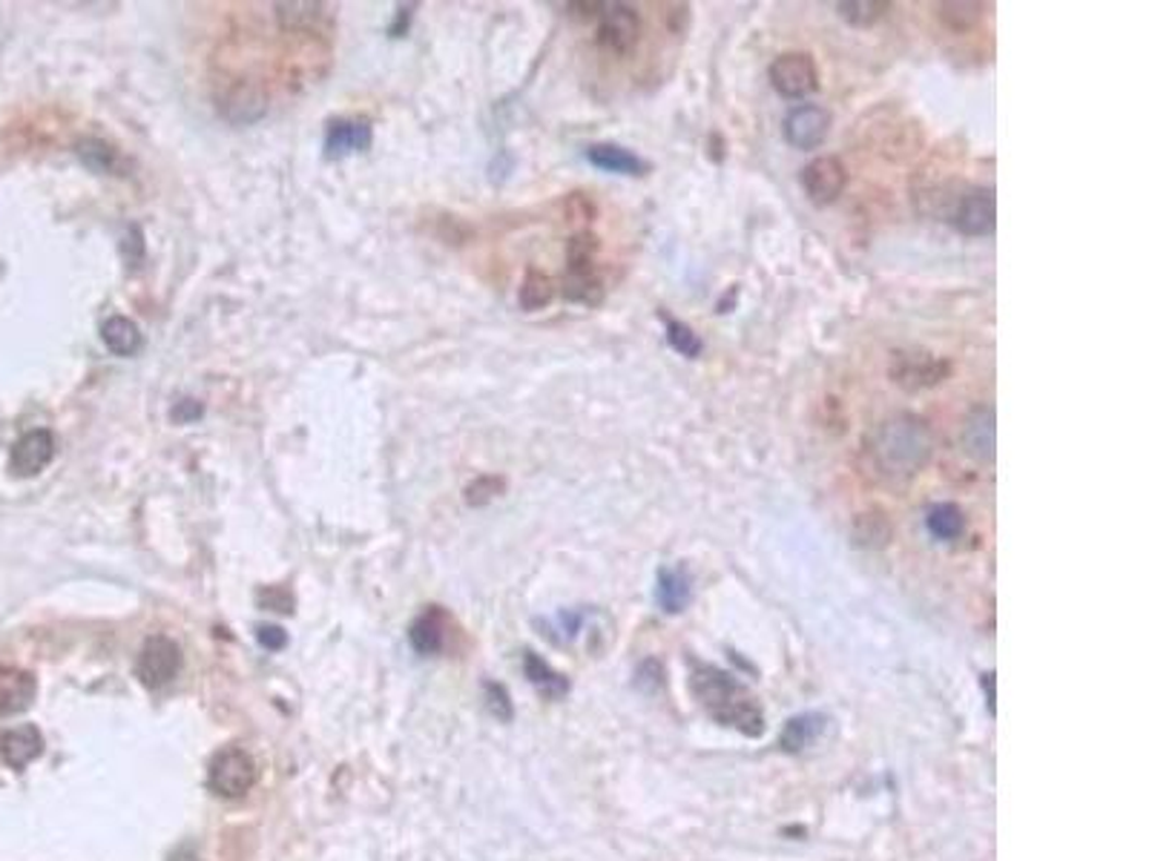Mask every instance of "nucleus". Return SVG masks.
<instances>
[{"mask_svg": "<svg viewBox=\"0 0 1149 861\" xmlns=\"http://www.w3.org/2000/svg\"><path fill=\"white\" fill-rule=\"evenodd\" d=\"M641 38V17L627 3H604L598 17V44L615 56H630Z\"/></svg>", "mask_w": 1149, "mask_h": 861, "instance_id": "obj_8", "label": "nucleus"}, {"mask_svg": "<svg viewBox=\"0 0 1149 861\" xmlns=\"http://www.w3.org/2000/svg\"><path fill=\"white\" fill-rule=\"evenodd\" d=\"M926 525H929L931 537H938V541H957L966 532V514L957 502H938L926 514Z\"/></svg>", "mask_w": 1149, "mask_h": 861, "instance_id": "obj_26", "label": "nucleus"}, {"mask_svg": "<svg viewBox=\"0 0 1149 861\" xmlns=\"http://www.w3.org/2000/svg\"><path fill=\"white\" fill-rule=\"evenodd\" d=\"M963 451L977 462H994V446H997V425H994V408L977 405L963 420Z\"/></svg>", "mask_w": 1149, "mask_h": 861, "instance_id": "obj_13", "label": "nucleus"}, {"mask_svg": "<svg viewBox=\"0 0 1149 861\" xmlns=\"http://www.w3.org/2000/svg\"><path fill=\"white\" fill-rule=\"evenodd\" d=\"M938 21L954 35H966V32L975 29L980 21H983L985 3H977V0H945L938 3Z\"/></svg>", "mask_w": 1149, "mask_h": 861, "instance_id": "obj_24", "label": "nucleus"}, {"mask_svg": "<svg viewBox=\"0 0 1149 861\" xmlns=\"http://www.w3.org/2000/svg\"><path fill=\"white\" fill-rule=\"evenodd\" d=\"M831 112L819 104H799L787 112L785 138L796 149H817L831 133Z\"/></svg>", "mask_w": 1149, "mask_h": 861, "instance_id": "obj_10", "label": "nucleus"}, {"mask_svg": "<svg viewBox=\"0 0 1149 861\" xmlns=\"http://www.w3.org/2000/svg\"><path fill=\"white\" fill-rule=\"evenodd\" d=\"M504 488H506L504 480L486 474V477H477L474 483L465 486V502H469V506H486V502L495 500L497 494L504 492Z\"/></svg>", "mask_w": 1149, "mask_h": 861, "instance_id": "obj_32", "label": "nucleus"}, {"mask_svg": "<svg viewBox=\"0 0 1149 861\" xmlns=\"http://www.w3.org/2000/svg\"><path fill=\"white\" fill-rule=\"evenodd\" d=\"M595 251H598V239L590 233L572 235L567 251V299L569 302H583V305H595L604 293L601 276L595 270Z\"/></svg>", "mask_w": 1149, "mask_h": 861, "instance_id": "obj_3", "label": "nucleus"}, {"mask_svg": "<svg viewBox=\"0 0 1149 861\" xmlns=\"http://www.w3.org/2000/svg\"><path fill=\"white\" fill-rule=\"evenodd\" d=\"M101 339L116 356H135L144 344L138 325L133 319H126V316H110L104 322Z\"/></svg>", "mask_w": 1149, "mask_h": 861, "instance_id": "obj_22", "label": "nucleus"}, {"mask_svg": "<svg viewBox=\"0 0 1149 861\" xmlns=\"http://www.w3.org/2000/svg\"><path fill=\"white\" fill-rule=\"evenodd\" d=\"M586 158H590L592 167H598L604 172H615V175H646L650 172V161H644L641 156H636L632 149L618 147V144H592L586 149Z\"/></svg>", "mask_w": 1149, "mask_h": 861, "instance_id": "obj_17", "label": "nucleus"}, {"mask_svg": "<svg viewBox=\"0 0 1149 861\" xmlns=\"http://www.w3.org/2000/svg\"><path fill=\"white\" fill-rule=\"evenodd\" d=\"M182 669V650L176 646V641L165 638V634H156V638H147L138 652V664H135V675L144 687L161 689L173 681L176 675Z\"/></svg>", "mask_w": 1149, "mask_h": 861, "instance_id": "obj_6", "label": "nucleus"}, {"mask_svg": "<svg viewBox=\"0 0 1149 861\" xmlns=\"http://www.w3.org/2000/svg\"><path fill=\"white\" fill-rule=\"evenodd\" d=\"M868 454L882 477L906 483V480L917 477L934 457L931 425L917 414L888 416L871 434Z\"/></svg>", "mask_w": 1149, "mask_h": 861, "instance_id": "obj_1", "label": "nucleus"}, {"mask_svg": "<svg viewBox=\"0 0 1149 861\" xmlns=\"http://www.w3.org/2000/svg\"><path fill=\"white\" fill-rule=\"evenodd\" d=\"M256 778H259L256 761L244 750H239V747H228V750L216 752L210 761V769H207V787L216 796H225V799H242L244 792H251L256 787Z\"/></svg>", "mask_w": 1149, "mask_h": 861, "instance_id": "obj_4", "label": "nucleus"}, {"mask_svg": "<svg viewBox=\"0 0 1149 861\" xmlns=\"http://www.w3.org/2000/svg\"><path fill=\"white\" fill-rule=\"evenodd\" d=\"M690 689H693L696 701L701 710L722 727L739 729L741 736L757 738L764 732V715L759 710V701L750 695V689L739 683L725 669L707 664H693L690 675Z\"/></svg>", "mask_w": 1149, "mask_h": 861, "instance_id": "obj_2", "label": "nucleus"}, {"mask_svg": "<svg viewBox=\"0 0 1149 861\" xmlns=\"http://www.w3.org/2000/svg\"><path fill=\"white\" fill-rule=\"evenodd\" d=\"M664 319V328H667V342L673 351H678L681 356H687V360H696V356H701V351H704V342H701V337L696 334L690 325H685V322H678L673 319V316L662 314Z\"/></svg>", "mask_w": 1149, "mask_h": 861, "instance_id": "obj_30", "label": "nucleus"}, {"mask_svg": "<svg viewBox=\"0 0 1149 861\" xmlns=\"http://www.w3.org/2000/svg\"><path fill=\"white\" fill-rule=\"evenodd\" d=\"M983 687L989 692V706L994 710V675H983Z\"/></svg>", "mask_w": 1149, "mask_h": 861, "instance_id": "obj_37", "label": "nucleus"}, {"mask_svg": "<svg viewBox=\"0 0 1149 861\" xmlns=\"http://www.w3.org/2000/svg\"><path fill=\"white\" fill-rule=\"evenodd\" d=\"M202 411H205V408L198 405L196 400H182L179 405L173 408V411H170V416H173L176 423L184 425V423H193V420H198V416H202Z\"/></svg>", "mask_w": 1149, "mask_h": 861, "instance_id": "obj_36", "label": "nucleus"}, {"mask_svg": "<svg viewBox=\"0 0 1149 861\" xmlns=\"http://www.w3.org/2000/svg\"><path fill=\"white\" fill-rule=\"evenodd\" d=\"M256 601H259V606H265V609H270V611H282V615H291L293 611V595L282 586L259 589Z\"/></svg>", "mask_w": 1149, "mask_h": 861, "instance_id": "obj_33", "label": "nucleus"}, {"mask_svg": "<svg viewBox=\"0 0 1149 861\" xmlns=\"http://www.w3.org/2000/svg\"><path fill=\"white\" fill-rule=\"evenodd\" d=\"M486 706L488 713L500 720H512V704H509V692L500 683H486Z\"/></svg>", "mask_w": 1149, "mask_h": 861, "instance_id": "obj_34", "label": "nucleus"}, {"mask_svg": "<svg viewBox=\"0 0 1149 861\" xmlns=\"http://www.w3.org/2000/svg\"><path fill=\"white\" fill-rule=\"evenodd\" d=\"M523 672H527L529 683L541 692L544 698H552V701H558V698H564L569 692V681L564 678L560 672H555L549 664H546L541 655H535V652H527L523 655Z\"/></svg>", "mask_w": 1149, "mask_h": 861, "instance_id": "obj_25", "label": "nucleus"}, {"mask_svg": "<svg viewBox=\"0 0 1149 861\" xmlns=\"http://www.w3.org/2000/svg\"><path fill=\"white\" fill-rule=\"evenodd\" d=\"M773 89L785 98H808L819 89V70L808 52H785L771 63Z\"/></svg>", "mask_w": 1149, "mask_h": 861, "instance_id": "obj_7", "label": "nucleus"}, {"mask_svg": "<svg viewBox=\"0 0 1149 861\" xmlns=\"http://www.w3.org/2000/svg\"><path fill=\"white\" fill-rule=\"evenodd\" d=\"M888 374L906 391H926L952 376V362L929 351H894Z\"/></svg>", "mask_w": 1149, "mask_h": 861, "instance_id": "obj_5", "label": "nucleus"}, {"mask_svg": "<svg viewBox=\"0 0 1149 861\" xmlns=\"http://www.w3.org/2000/svg\"><path fill=\"white\" fill-rule=\"evenodd\" d=\"M836 9H839V17L845 24L868 29V26L880 24L882 17L888 15L891 3L888 0H843V3H836Z\"/></svg>", "mask_w": 1149, "mask_h": 861, "instance_id": "obj_29", "label": "nucleus"}, {"mask_svg": "<svg viewBox=\"0 0 1149 861\" xmlns=\"http://www.w3.org/2000/svg\"><path fill=\"white\" fill-rule=\"evenodd\" d=\"M891 520L882 509H868L862 514H857L854 520V529H850V537L854 543L862 548H885L891 543Z\"/></svg>", "mask_w": 1149, "mask_h": 861, "instance_id": "obj_23", "label": "nucleus"}, {"mask_svg": "<svg viewBox=\"0 0 1149 861\" xmlns=\"http://www.w3.org/2000/svg\"><path fill=\"white\" fill-rule=\"evenodd\" d=\"M827 718L819 713H802L790 718L785 724L779 736V747L785 752H802L808 747H813L819 741V736L825 732Z\"/></svg>", "mask_w": 1149, "mask_h": 861, "instance_id": "obj_21", "label": "nucleus"}, {"mask_svg": "<svg viewBox=\"0 0 1149 861\" xmlns=\"http://www.w3.org/2000/svg\"><path fill=\"white\" fill-rule=\"evenodd\" d=\"M44 752V736L35 724L7 729L0 736V759L7 761V767L24 769Z\"/></svg>", "mask_w": 1149, "mask_h": 861, "instance_id": "obj_16", "label": "nucleus"}, {"mask_svg": "<svg viewBox=\"0 0 1149 861\" xmlns=\"http://www.w3.org/2000/svg\"><path fill=\"white\" fill-rule=\"evenodd\" d=\"M323 3H276V21L282 29L314 32L331 26V12Z\"/></svg>", "mask_w": 1149, "mask_h": 861, "instance_id": "obj_20", "label": "nucleus"}, {"mask_svg": "<svg viewBox=\"0 0 1149 861\" xmlns=\"http://www.w3.org/2000/svg\"><path fill=\"white\" fill-rule=\"evenodd\" d=\"M78 158L95 172H112L116 167H119V153H116L110 144L98 142V138H87V142H81Z\"/></svg>", "mask_w": 1149, "mask_h": 861, "instance_id": "obj_31", "label": "nucleus"}, {"mask_svg": "<svg viewBox=\"0 0 1149 861\" xmlns=\"http://www.w3.org/2000/svg\"><path fill=\"white\" fill-rule=\"evenodd\" d=\"M693 597V580L687 574L685 566H673L658 572V586H655V601L667 615H681L687 603Z\"/></svg>", "mask_w": 1149, "mask_h": 861, "instance_id": "obj_18", "label": "nucleus"}, {"mask_svg": "<svg viewBox=\"0 0 1149 861\" xmlns=\"http://www.w3.org/2000/svg\"><path fill=\"white\" fill-rule=\"evenodd\" d=\"M374 142V130L368 121L360 118H339L325 133V158H346L354 153H365Z\"/></svg>", "mask_w": 1149, "mask_h": 861, "instance_id": "obj_14", "label": "nucleus"}, {"mask_svg": "<svg viewBox=\"0 0 1149 861\" xmlns=\"http://www.w3.org/2000/svg\"><path fill=\"white\" fill-rule=\"evenodd\" d=\"M409 641L420 655H437V652L446 646V611H443L440 606L425 609L423 615L411 623Z\"/></svg>", "mask_w": 1149, "mask_h": 861, "instance_id": "obj_19", "label": "nucleus"}, {"mask_svg": "<svg viewBox=\"0 0 1149 861\" xmlns=\"http://www.w3.org/2000/svg\"><path fill=\"white\" fill-rule=\"evenodd\" d=\"M552 299H555V282H552L549 276H546L544 270H537V267L527 270L518 293L520 307H523V311H544Z\"/></svg>", "mask_w": 1149, "mask_h": 861, "instance_id": "obj_28", "label": "nucleus"}, {"mask_svg": "<svg viewBox=\"0 0 1149 861\" xmlns=\"http://www.w3.org/2000/svg\"><path fill=\"white\" fill-rule=\"evenodd\" d=\"M225 112H228L230 121H239V124H247V121H256V118L265 112V98L256 86H244L239 84L233 93L225 98Z\"/></svg>", "mask_w": 1149, "mask_h": 861, "instance_id": "obj_27", "label": "nucleus"}, {"mask_svg": "<svg viewBox=\"0 0 1149 861\" xmlns=\"http://www.w3.org/2000/svg\"><path fill=\"white\" fill-rule=\"evenodd\" d=\"M994 219H997V202H994V190L975 187L954 207V228L963 235H992Z\"/></svg>", "mask_w": 1149, "mask_h": 861, "instance_id": "obj_11", "label": "nucleus"}, {"mask_svg": "<svg viewBox=\"0 0 1149 861\" xmlns=\"http://www.w3.org/2000/svg\"><path fill=\"white\" fill-rule=\"evenodd\" d=\"M845 184H848V170H845L843 158L819 156L802 170L805 196L811 198L813 204H819V207L834 204L836 198L843 196Z\"/></svg>", "mask_w": 1149, "mask_h": 861, "instance_id": "obj_9", "label": "nucleus"}, {"mask_svg": "<svg viewBox=\"0 0 1149 861\" xmlns=\"http://www.w3.org/2000/svg\"><path fill=\"white\" fill-rule=\"evenodd\" d=\"M52 457H56V437H52V430H29V434H24V437L12 446L9 469H12L15 477H35V474H40V471L47 469L49 462H52Z\"/></svg>", "mask_w": 1149, "mask_h": 861, "instance_id": "obj_12", "label": "nucleus"}, {"mask_svg": "<svg viewBox=\"0 0 1149 861\" xmlns=\"http://www.w3.org/2000/svg\"><path fill=\"white\" fill-rule=\"evenodd\" d=\"M38 695L35 675L17 666H0V715H17L29 710Z\"/></svg>", "mask_w": 1149, "mask_h": 861, "instance_id": "obj_15", "label": "nucleus"}, {"mask_svg": "<svg viewBox=\"0 0 1149 861\" xmlns=\"http://www.w3.org/2000/svg\"><path fill=\"white\" fill-rule=\"evenodd\" d=\"M256 638H259V643L265 646V650L270 652H279L288 646V632L279 627H259L256 629Z\"/></svg>", "mask_w": 1149, "mask_h": 861, "instance_id": "obj_35", "label": "nucleus"}]
</instances>
